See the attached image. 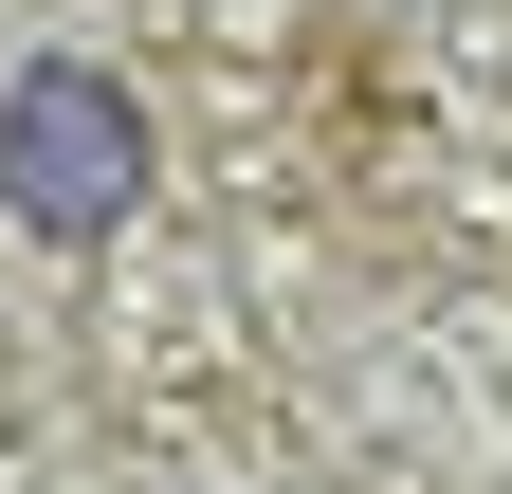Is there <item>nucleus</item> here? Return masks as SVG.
<instances>
[{"instance_id": "nucleus-1", "label": "nucleus", "mask_w": 512, "mask_h": 494, "mask_svg": "<svg viewBox=\"0 0 512 494\" xmlns=\"http://www.w3.org/2000/svg\"><path fill=\"white\" fill-rule=\"evenodd\" d=\"M0 202H19L37 238H74V257H92V238L147 202V110H128L92 55H37V74L0 92Z\"/></svg>"}]
</instances>
